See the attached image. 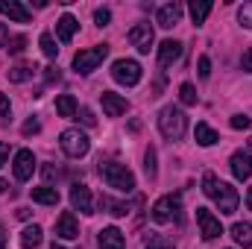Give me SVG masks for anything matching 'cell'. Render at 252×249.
I'll list each match as a JSON object with an SVG mask.
<instances>
[{"mask_svg":"<svg viewBox=\"0 0 252 249\" xmlns=\"http://www.w3.org/2000/svg\"><path fill=\"white\" fill-rule=\"evenodd\" d=\"M202 193L217 202L220 214H235V211H238V202H241L238 190L229 185V182H220L214 173H205V176H202Z\"/></svg>","mask_w":252,"mask_h":249,"instance_id":"6da1fadb","label":"cell"},{"mask_svg":"<svg viewBox=\"0 0 252 249\" xmlns=\"http://www.w3.org/2000/svg\"><path fill=\"white\" fill-rule=\"evenodd\" d=\"M100 176L103 182L121 193H132L135 190V176L126 164H118V161H100Z\"/></svg>","mask_w":252,"mask_h":249,"instance_id":"7a4b0ae2","label":"cell"},{"mask_svg":"<svg viewBox=\"0 0 252 249\" xmlns=\"http://www.w3.org/2000/svg\"><path fill=\"white\" fill-rule=\"evenodd\" d=\"M158 129H161V135H164L167 141H179V138L185 135V129H188L185 112H182L179 106H164L161 115H158Z\"/></svg>","mask_w":252,"mask_h":249,"instance_id":"3957f363","label":"cell"},{"mask_svg":"<svg viewBox=\"0 0 252 249\" xmlns=\"http://www.w3.org/2000/svg\"><path fill=\"white\" fill-rule=\"evenodd\" d=\"M59 147H62L64 156H70V158H82V156H88L91 141H88V135L79 132V129H64L62 135H59Z\"/></svg>","mask_w":252,"mask_h":249,"instance_id":"277c9868","label":"cell"},{"mask_svg":"<svg viewBox=\"0 0 252 249\" xmlns=\"http://www.w3.org/2000/svg\"><path fill=\"white\" fill-rule=\"evenodd\" d=\"M106 56H109V44H97V47L79 50L73 56V70L76 73H91V70H97V64H103Z\"/></svg>","mask_w":252,"mask_h":249,"instance_id":"5b68a950","label":"cell"},{"mask_svg":"<svg viewBox=\"0 0 252 249\" xmlns=\"http://www.w3.org/2000/svg\"><path fill=\"white\" fill-rule=\"evenodd\" d=\"M179 211H182V196L179 193H167V196H161L153 205V220L156 223H170L173 217H179Z\"/></svg>","mask_w":252,"mask_h":249,"instance_id":"8992f818","label":"cell"},{"mask_svg":"<svg viewBox=\"0 0 252 249\" xmlns=\"http://www.w3.org/2000/svg\"><path fill=\"white\" fill-rule=\"evenodd\" d=\"M112 79L121 85H138L141 82V64L135 59H118L112 64Z\"/></svg>","mask_w":252,"mask_h":249,"instance_id":"52a82bcc","label":"cell"},{"mask_svg":"<svg viewBox=\"0 0 252 249\" xmlns=\"http://www.w3.org/2000/svg\"><path fill=\"white\" fill-rule=\"evenodd\" d=\"M153 41H156V35H153V27H150V24H135V27L129 30V44H132L138 53H150V50H153Z\"/></svg>","mask_w":252,"mask_h":249,"instance_id":"ba28073f","label":"cell"},{"mask_svg":"<svg viewBox=\"0 0 252 249\" xmlns=\"http://www.w3.org/2000/svg\"><path fill=\"white\" fill-rule=\"evenodd\" d=\"M196 223H199V235H202V241H214L217 235H223L220 220H217L208 208H196Z\"/></svg>","mask_w":252,"mask_h":249,"instance_id":"9c48e42d","label":"cell"},{"mask_svg":"<svg viewBox=\"0 0 252 249\" xmlns=\"http://www.w3.org/2000/svg\"><path fill=\"white\" fill-rule=\"evenodd\" d=\"M32 170H35V156H32L30 150H18V153H15V161H12L15 179H18V182H27V179L32 176Z\"/></svg>","mask_w":252,"mask_h":249,"instance_id":"30bf717a","label":"cell"},{"mask_svg":"<svg viewBox=\"0 0 252 249\" xmlns=\"http://www.w3.org/2000/svg\"><path fill=\"white\" fill-rule=\"evenodd\" d=\"M0 15L9 18V21H15V24H30L32 21V12L21 0H3L0 3Z\"/></svg>","mask_w":252,"mask_h":249,"instance_id":"8fae6325","label":"cell"},{"mask_svg":"<svg viewBox=\"0 0 252 249\" xmlns=\"http://www.w3.org/2000/svg\"><path fill=\"white\" fill-rule=\"evenodd\" d=\"M70 205H73V211H79V214H94V202H91V190L85 185H76L70 187Z\"/></svg>","mask_w":252,"mask_h":249,"instance_id":"7c38bea8","label":"cell"},{"mask_svg":"<svg viewBox=\"0 0 252 249\" xmlns=\"http://www.w3.org/2000/svg\"><path fill=\"white\" fill-rule=\"evenodd\" d=\"M100 103H103L106 118H121L126 109H129L126 97H121V94H112V91H103V94H100Z\"/></svg>","mask_w":252,"mask_h":249,"instance_id":"4fadbf2b","label":"cell"},{"mask_svg":"<svg viewBox=\"0 0 252 249\" xmlns=\"http://www.w3.org/2000/svg\"><path fill=\"white\" fill-rule=\"evenodd\" d=\"M229 164H232V173H235V179H238V182H244V179H250V176H252V156H250V153H244V150L232 153Z\"/></svg>","mask_w":252,"mask_h":249,"instance_id":"5bb4252c","label":"cell"},{"mask_svg":"<svg viewBox=\"0 0 252 249\" xmlns=\"http://www.w3.org/2000/svg\"><path fill=\"white\" fill-rule=\"evenodd\" d=\"M182 3H164L158 12H156V21H158V27H164V30H170V27H176L179 24V18H182Z\"/></svg>","mask_w":252,"mask_h":249,"instance_id":"9a60e30c","label":"cell"},{"mask_svg":"<svg viewBox=\"0 0 252 249\" xmlns=\"http://www.w3.org/2000/svg\"><path fill=\"white\" fill-rule=\"evenodd\" d=\"M179 56H182V44H179V41L167 38V41L158 44V64H161V67H170L173 62H179Z\"/></svg>","mask_w":252,"mask_h":249,"instance_id":"2e32d148","label":"cell"},{"mask_svg":"<svg viewBox=\"0 0 252 249\" xmlns=\"http://www.w3.org/2000/svg\"><path fill=\"white\" fill-rule=\"evenodd\" d=\"M97 247L100 249H124L126 247V238L121 229H115V226H106L103 232H100V238H97Z\"/></svg>","mask_w":252,"mask_h":249,"instance_id":"e0dca14e","label":"cell"},{"mask_svg":"<svg viewBox=\"0 0 252 249\" xmlns=\"http://www.w3.org/2000/svg\"><path fill=\"white\" fill-rule=\"evenodd\" d=\"M56 235L64 238V241H76L79 238V223H76V217L70 211H64L62 217L56 220Z\"/></svg>","mask_w":252,"mask_h":249,"instance_id":"ac0fdd59","label":"cell"},{"mask_svg":"<svg viewBox=\"0 0 252 249\" xmlns=\"http://www.w3.org/2000/svg\"><path fill=\"white\" fill-rule=\"evenodd\" d=\"M76 30H79V24H76V18L73 15H62L59 18V24H56V35H59V41L67 44L73 35H76Z\"/></svg>","mask_w":252,"mask_h":249,"instance_id":"d6986e66","label":"cell"},{"mask_svg":"<svg viewBox=\"0 0 252 249\" xmlns=\"http://www.w3.org/2000/svg\"><path fill=\"white\" fill-rule=\"evenodd\" d=\"M193 135H196V144H199V147H214V144L220 141V135H217L208 124H196Z\"/></svg>","mask_w":252,"mask_h":249,"instance_id":"ffe728a7","label":"cell"},{"mask_svg":"<svg viewBox=\"0 0 252 249\" xmlns=\"http://www.w3.org/2000/svg\"><path fill=\"white\" fill-rule=\"evenodd\" d=\"M32 199L35 202H41V205H59V190L50 185L44 187H32Z\"/></svg>","mask_w":252,"mask_h":249,"instance_id":"44dd1931","label":"cell"},{"mask_svg":"<svg viewBox=\"0 0 252 249\" xmlns=\"http://www.w3.org/2000/svg\"><path fill=\"white\" fill-rule=\"evenodd\" d=\"M41 226H27L24 232H21V247L24 249H35L38 244H41Z\"/></svg>","mask_w":252,"mask_h":249,"instance_id":"7402d4cb","label":"cell"},{"mask_svg":"<svg viewBox=\"0 0 252 249\" xmlns=\"http://www.w3.org/2000/svg\"><path fill=\"white\" fill-rule=\"evenodd\" d=\"M56 112H59V118H76V100L70 97V94H62V97H56Z\"/></svg>","mask_w":252,"mask_h":249,"instance_id":"603a6c76","label":"cell"},{"mask_svg":"<svg viewBox=\"0 0 252 249\" xmlns=\"http://www.w3.org/2000/svg\"><path fill=\"white\" fill-rule=\"evenodd\" d=\"M208 12H211V3H208V0H199V3L193 0V3H190V18H193V24H196V27H202V24H205Z\"/></svg>","mask_w":252,"mask_h":249,"instance_id":"cb8c5ba5","label":"cell"},{"mask_svg":"<svg viewBox=\"0 0 252 249\" xmlns=\"http://www.w3.org/2000/svg\"><path fill=\"white\" fill-rule=\"evenodd\" d=\"M232 238H235L241 247H252V226L250 223H235V226H232Z\"/></svg>","mask_w":252,"mask_h":249,"instance_id":"d4e9b609","label":"cell"},{"mask_svg":"<svg viewBox=\"0 0 252 249\" xmlns=\"http://www.w3.org/2000/svg\"><path fill=\"white\" fill-rule=\"evenodd\" d=\"M100 208H106L112 217H126V214H129V205H126V202H115V199H109V196H100Z\"/></svg>","mask_w":252,"mask_h":249,"instance_id":"484cf974","label":"cell"},{"mask_svg":"<svg viewBox=\"0 0 252 249\" xmlns=\"http://www.w3.org/2000/svg\"><path fill=\"white\" fill-rule=\"evenodd\" d=\"M38 44H41V53H44L47 59H56V56H59V47H56V38H53L50 32H41V38H38Z\"/></svg>","mask_w":252,"mask_h":249,"instance_id":"4316f807","label":"cell"},{"mask_svg":"<svg viewBox=\"0 0 252 249\" xmlns=\"http://www.w3.org/2000/svg\"><path fill=\"white\" fill-rule=\"evenodd\" d=\"M144 170H147V179L156 182V176H158V167H156V147H147V153H144Z\"/></svg>","mask_w":252,"mask_h":249,"instance_id":"83f0119b","label":"cell"},{"mask_svg":"<svg viewBox=\"0 0 252 249\" xmlns=\"http://www.w3.org/2000/svg\"><path fill=\"white\" fill-rule=\"evenodd\" d=\"M32 70L35 67H30V64H18V67L9 70V79L12 82H27V79H32Z\"/></svg>","mask_w":252,"mask_h":249,"instance_id":"f1b7e54d","label":"cell"},{"mask_svg":"<svg viewBox=\"0 0 252 249\" xmlns=\"http://www.w3.org/2000/svg\"><path fill=\"white\" fill-rule=\"evenodd\" d=\"M144 249H176V247H173V241H170V238H164V235H150Z\"/></svg>","mask_w":252,"mask_h":249,"instance_id":"f546056e","label":"cell"},{"mask_svg":"<svg viewBox=\"0 0 252 249\" xmlns=\"http://www.w3.org/2000/svg\"><path fill=\"white\" fill-rule=\"evenodd\" d=\"M179 100H182L185 106H196V88H193L190 82H182V85H179Z\"/></svg>","mask_w":252,"mask_h":249,"instance_id":"4dcf8cb0","label":"cell"},{"mask_svg":"<svg viewBox=\"0 0 252 249\" xmlns=\"http://www.w3.org/2000/svg\"><path fill=\"white\" fill-rule=\"evenodd\" d=\"M238 21H241V27L252 30V0H247V3L238 9Z\"/></svg>","mask_w":252,"mask_h":249,"instance_id":"1f68e13d","label":"cell"},{"mask_svg":"<svg viewBox=\"0 0 252 249\" xmlns=\"http://www.w3.org/2000/svg\"><path fill=\"white\" fill-rule=\"evenodd\" d=\"M24 47H27V38H24V35H12V38H9V53L18 56V53H24Z\"/></svg>","mask_w":252,"mask_h":249,"instance_id":"d6a6232c","label":"cell"},{"mask_svg":"<svg viewBox=\"0 0 252 249\" xmlns=\"http://www.w3.org/2000/svg\"><path fill=\"white\" fill-rule=\"evenodd\" d=\"M94 21H97V27H109L112 12H109V9H97V12H94Z\"/></svg>","mask_w":252,"mask_h":249,"instance_id":"836d02e7","label":"cell"},{"mask_svg":"<svg viewBox=\"0 0 252 249\" xmlns=\"http://www.w3.org/2000/svg\"><path fill=\"white\" fill-rule=\"evenodd\" d=\"M76 118H79L85 126H94V124H97V118H94V112H91V109H79V112H76Z\"/></svg>","mask_w":252,"mask_h":249,"instance_id":"e575fe53","label":"cell"},{"mask_svg":"<svg viewBox=\"0 0 252 249\" xmlns=\"http://www.w3.org/2000/svg\"><path fill=\"white\" fill-rule=\"evenodd\" d=\"M196 67H199V76H202V79L211 76V59H208V56H199V64H196Z\"/></svg>","mask_w":252,"mask_h":249,"instance_id":"d590c367","label":"cell"},{"mask_svg":"<svg viewBox=\"0 0 252 249\" xmlns=\"http://www.w3.org/2000/svg\"><path fill=\"white\" fill-rule=\"evenodd\" d=\"M250 118H247V115H235V118H232V129H250Z\"/></svg>","mask_w":252,"mask_h":249,"instance_id":"8d00e7d4","label":"cell"},{"mask_svg":"<svg viewBox=\"0 0 252 249\" xmlns=\"http://www.w3.org/2000/svg\"><path fill=\"white\" fill-rule=\"evenodd\" d=\"M59 76H62V73H59V67H56V64L44 67V79H47V82H59Z\"/></svg>","mask_w":252,"mask_h":249,"instance_id":"74e56055","label":"cell"},{"mask_svg":"<svg viewBox=\"0 0 252 249\" xmlns=\"http://www.w3.org/2000/svg\"><path fill=\"white\" fill-rule=\"evenodd\" d=\"M44 179H47V182L59 179V167H53V164H44Z\"/></svg>","mask_w":252,"mask_h":249,"instance_id":"f35d334b","label":"cell"},{"mask_svg":"<svg viewBox=\"0 0 252 249\" xmlns=\"http://www.w3.org/2000/svg\"><path fill=\"white\" fill-rule=\"evenodd\" d=\"M38 129H41V124H38V121L32 118V121H27V124H24V135H35Z\"/></svg>","mask_w":252,"mask_h":249,"instance_id":"ab89813d","label":"cell"},{"mask_svg":"<svg viewBox=\"0 0 252 249\" xmlns=\"http://www.w3.org/2000/svg\"><path fill=\"white\" fill-rule=\"evenodd\" d=\"M241 67H244L247 73H252V47L244 53V56H241Z\"/></svg>","mask_w":252,"mask_h":249,"instance_id":"60d3db41","label":"cell"},{"mask_svg":"<svg viewBox=\"0 0 252 249\" xmlns=\"http://www.w3.org/2000/svg\"><path fill=\"white\" fill-rule=\"evenodd\" d=\"M0 118H9V100H6V94H0Z\"/></svg>","mask_w":252,"mask_h":249,"instance_id":"b9f144b4","label":"cell"},{"mask_svg":"<svg viewBox=\"0 0 252 249\" xmlns=\"http://www.w3.org/2000/svg\"><path fill=\"white\" fill-rule=\"evenodd\" d=\"M6 158H9V144H3V141H0V167L6 164Z\"/></svg>","mask_w":252,"mask_h":249,"instance_id":"7bdbcfd3","label":"cell"},{"mask_svg":"<svg viewBox=\"0 0 252 249\" xmlns=\"http://www.w3.org/2000/svg\"><path fill=\"white\" fill-rule=\"evenodd\" d=\"M6 44V27H0V47Z\"/></svg>","mask_w":252,"mask_h":249,"instance_id":"ee69618b","label":"cell"},{"mask_svg":"<svg viewBox=\"0 0 252 249\" xmlns=\"http://www.w3.org/2000/svg\"><path fill=\"white\" fill-rule=\"evenodd\" d=\"M247 205H250V211H252V187H250V193H247Z\"/></svg>","mask_w":252,"mask_h":249,"instance_id":"f6af8a7d","label":"cell"},{"mask_svg":"<svg viewBox=\"0 0 252 249\" xmlns=\"http://www.w3.org/2000/svg\"><path fill=\"white\" fill-rule=\"evenodd\" d=\"M3 190H6V182H3V179H0V193H3Z\"/></svg>","mask_w":252,"mask_h":249,"instance_id":"bcb514c9","label":"cell"},{"mask_svg":"<svg viewBox=\"0 0 252 249\" xmlns=\"http://www.w3.org/2000/svg\"><path fill=\"white\" fill-rule=\"evenodd\" d=\"M0 249H6V238H0Z\"/></svg>","mask_w":252,"mask_h":249,"instance_id":"7dc6e473","label":"cell"},{"mask_svg":"<svg viewBox=\"0 0 252 249\" xmlns=\"http://www.w3.org/2000/svg\"><path fill=\"white\" fill-rule=\"evenodd\" d=\"M53 249H64V247H62V244H53Z\"/></svg>","mask_w":252,"mask_h":249,"instance_id":"c3c4849f","label":"cell"},{"mask_svg":"<svg viewBox=\"0 0 252 249\" xmlns=\"http://www.w3.org/2000/svg\"><path fill=\"white\" fill-rule=\"evenodd\" d=\"M250 153H252V138H250Z\"/></svg>","mask_w":252,"mask_h":249,"instance_id":"681fc988","label":"cell"},{"mask_svg":"<svg viewBox=\"0 0 252 249\" xmlns=\"http://www.w3.org/2000/svg\"><path fill=\"white\" fill-rule=\"evenodd\" d=\"M0 238H3V226H0Z\"/></svg>","mask_w":252,"mask_h":249,"instance_id":"f907efd6","label":"cell"}]
</instances>
